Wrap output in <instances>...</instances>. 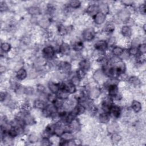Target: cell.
Returning <instances> with one entry per match:
<instances>
[{"mask_svg": "<svg viewBox=\"0 0 146 146\" xmlns=\"http://www.w3.org/2000/svg\"><path fill=\"white\" fill-rule=\"evenodd\" d=\"M36 91L40 94H46V87L42 83H38L36 85Z\"/></svg>", "mask_w": 146, "mask_h": 146, "instance_id": "obj_41", "label": "cell"}, {"mask_svg": "<svg viewBox=\"0 0 146 146\" xmlns=\"http://www.w3.org/2000/svg\"><path fill=\"white\" fill-rule=\"evenodd\" d=\"M8 97H9V94L6 91H1L0 100L1 103H4Z\"/></svg>", "mask_w": 146, "mask_h": 146, "instance_id": "obj_48", "label": "cell"}, {"mask_svg": "<svg viewBox=\"0 0 146 146\" xmlns=\"http://www.w3.org/2000/svg\"><path fill=\"white\" fill-rule=\"evenodd\" d=\"M75 75L82 81L85 79V78H86L87 71L78 67V68L76 70Z\"/></svg>", "mask_w": 146, "mask_h": 146, "instance_id": "obj_37", "label": "cell"}, {"mask_svg": "<svg viewBox=\"0 0 146 146\" xmlns=\"http://www.w3.org/2000/svg\"><path fill=\"white\" fill-rule=\"evenodd\" d=\"M47 101V100H45L44 99H42L40 98L35 99L33 102V107L37 110L42 111L48 104Z\"/></svg>", "mask_w": 146, "mask_h": 146, "instance_id": "obj_14", "label": "cell"}, {"mask_svg": "<svg viewBox=\"0 0 146 146\" xmlns=\"http://www.w3.org/2000/svg\"><path fill=\"white\" fill-rule=\"evenodd\" d=\"M124 50H125V48H124L123 47H122L120 46L115 45L113 47H112L111 52L113 56L120 58V56L123 53Z\"/></svg>", "mask_w": 146, "mask_h": 146, "instance_id": "obj_29", "label": "cell"}, {"mask_svg": "<svg viewBox=\"0 0 146 146\" xmlns=\"http://www.w3.org/2000/svg\"><path fill=\"white\" fill-rule=\"evenodd\" d=\"M62 90H66L70 95L75 94V93L77 92V87L74 85L72 83H71L69 80L67 82H64V87Z\"/></svg>", "mask_w": 146, "mask_h": 146, "instance_id": "obj_25", "label": "cell"}, {"mask_svg": "<svg viewBox=\"0 0 146 146\" xmlns=\"http://www.w3.org/2000/svg\"><path fill=\"white\" fill-rule=\"evenodd\" d=\"M68 7L73 10H78L82 6V2L79 0H72L70 1L67 4H66Z\"/></svg>", "mask_w": 146, "mask_h": 146, "instance_id": "obj_33", "label": "cell"}, {"mask_svg": "<svg viewBox=\"0 0 146 146\" xmlns=\"http://www.w3.org/2000/svg\"><path fill=\"white\" fill-rule=\"evenodd\" d=\"M68 124L72 132H78L80 130L81 123L80 120L77 117H75V119H74Z\"/></svg>", "mask_w": 146, "mask_h": 146, "instance_id": "obj_27", "label": "cell"}, {"mask_svg": "<svg viewBox=\"0 0 146 146\" xmlns=\"http://www.w3.org/2000/svg\"><path fill=\"white\" fill-rule=\"evenodd\" d=\"M111 117H112L115 119H119L122 115V109L120 106L118 104L113 103V104L111 107L110 112Z\"/></svg>", "mask_w": 146, "mask_h": 146, "instance_id": "obj_12", "label": "cell"}, {"mask_svg": "<svg viewBox=\"0 0 146 146\" xmlns=\"http://www.w3.org/2000/svg\"><path fill=\"white\" fill-rule=\"evenodd\" d=\"M119 125L116 122H112L110 124H109L107 128V132L111 134L114 132H119Z\"/></svg>", "mask_w": 146, "mask_h": 146, "instance_id": "obj_34", "label": "cell"}, {"mask_svg": "<svg viewBox=\"0 0 146 146\" xmlns=\"http://www.w3.org/2000/svg\"><path fill=\"white\" fill-rule=\"evenodd\" d=\"M127 50V51H128L130 57L131 56H132V57H136V56H137L139 54L137 47L130 46Z\"/></svg>", "mask_w": 146, "mask_h": 146, "instance_id": "obj_39", "label": "cell"}, {"mask_svg": "<svg viewBox=\"0 0 146 146\" xmlns=\"http://www.w3.org/2000/svg\"><path fill=\"white\" fill-rule=\"evenodd\" d=\"M105 88L107 90V96L112 98L113 100L120 94L119 92V88L118 84H116V83L110 84L108 86H107Z\"/></svg>", "mask_w": 146, "mask_h": 146, "instance_id": "obj_3", "label": "cell"}, {"mask_svg": "<svg viewBox=\"0 0 146 146\" xmlns=\"http://www.w3.org/2000/svg\"><path fill=\"white\" fill-rule=\"evenodd\" d=\"M114 102L112 98H111L109 96H107L104 99L102 100L101 103V110H102V112L109 113L111 107L113 104Z\"/></svg>", "mask_w": 146, "mask_h": 146, "instance_id": "obj_8", "label": "cell"}, {"mask_svg": "<svg viewBox=\"0 0 146 146\" xmlns=\"http://www.w3.org/2000/svg\"><path fill=\"white\" fill-rule=\"evenodd\" d=\"M33 106L31 104L30 102H23L19 106V111L23 113H29L32 110Z\"/></svg>", "mask_w": 146, "mask_h": 146, "instance_id": "obj_30", "label": "cell"}, {"mask_svg": "<svg viewBox=\"0 0 146 146\" xmlns=\"http://www.w3.org/2000/svg\"><path fill=\"white\" fill-rule=\"evenodd\" d=\"M69 81L72 83L74 85H75V86H76L77 87L78 86H79L80 83H81V80L75 75L73 76H72L71 78V79L69 80Z\"/></svg>", "mask_w": 146, "mask_h": 146, "instance_id": "obj_44", "label": "cell"}, {"mask_svg": "<svg viewBox=\"0 0 146 146\" xmlns=\"http://www.w3.org/2000/svg\"><path fill=\"white\" fill-rule=\"evenodd\" d=\"M137 10L140 14L144 15L145 14V2L141 3L137 7Z\"/></svg>", "mask_w": 146, "mask_h": 146, "instance_id": "obj_47", "label": "cell"}, {"mask_svg": "<svg viewBox=\"0 0 146 146\" xmlns=\"http://www.w3.org/2000/svg\"><path fill=\"white\" fill-rule=\"evenodd\" d=\"M117 19L120 21L123 22L124 23H125L131 17V13L130 10L126 7L121 9L119 10L116 14Z\"/></svg>", "mask_w": 146, "mask_h": 146, "instance_id": "obj_5", "label": "cell"}, {"mask_svg": "<svg viewBox=\"0 0 146 146\" xmlns=\"http://www.w3.org/2000/svg\"><path fill=\"white\" fill-rule=\"evenodd\" d=\"M108 47L109 46L107 40L104 39H99L94 44V50L102 52H106Z\"/></svg>", "mask_w": 146, "mask_h": 146, "instance_id": "obj_6", "label": "cell"}, {"mask_svg": "<svg viewBox=\"0 0 146 146\" xmlns=\"http://www.w3.org/2000/svg\"><path fill=\"white\" fill-rule=\"evenodd\" d=\"M71 48L74 52H80L83 50L84 48V42L81 39H75L73 43H71Z\"/></svg>", "mask_w": 146, "mask_h": 146, "instance_id": "obj_13", "label": "cell"}, {"mask_svg": "<svg viewBox=\"0 0 146 146\" xmlns=\"http://www.w3.org/2000/svg\"><path fill=\"white\" fill-rule=\"evenodd\" d=\"M12 49V45L10 43L7 42H2L1 44V50L3 54H7L11 51Z\"/></svg>", "mask_w": 146, "mask_h": 146, "instance_id": "obj_32", "label": "cell"}, {"mask_svg": "<svg viewBox=\"0 0 146 146\" xmlns=\"http://www.w3.org/2000/svg\"><path fill=\"white\" fill-rule=\"evenodd\" d=\"M57 68L59 72L66 75H69L72 70V64L70 62L66 60L59 61L58 63Z\"/></svg>", "mask_w": 146, "mask_h": 146, "instance_id": "obj_4", "label": "cell"}, {"mask_svg": "<svg viewBox=\"0 0 146 146\" xmlns=\"http://www.w3.org/2000/svg\"><path fill=\"white\" fill-rule=\"evenodd\" d=\"M120 33L124 39H129L132 35L133 31L131 26L124 25L121 27Z\"/></svg>", "mask_w": 146, "mask_h": 146, "instance_id": "obj_15", "label": "cell"}, {"mask_svg": "<svg viewBox=\"0 0 146 146\" xmlns=\"http://www.w3.org/2000/svg\"><path fill=\"white\" fill-rule=\"evenodd\" d=\"M27 13L31 17H36L42 14V9L38 6L32 5L27 8Z\"/></svg>", "mask_w": 146, "mask_h": 146, "instance_id": "obj_20", "label": "cell"}, {"mask_svg": "<svg viewBox=\"0 0 146 146\" xmlns=\"http://www.w3.org/2000/svg\"><path fill=\"white\" fill-rule=\"evenodd\" d=\"M99 11L108 15L110 14V7L108 3L106 2H101L98 3Z\"/></svg>", "mask_w": 146, "mask_h": 146, "instance_id": "obj_28", "label": "cell"}, {"mask_svg": "<svg viewBox=\"0 0 146 146\" xmlns=\"http://www.w3.org/2000/svg\"><path fill=\"white\" fill-rule=\"evenodd\" d=\"M92 22L96 25L100 26L104 24L107 19V15L101 12H98L92 17Z\"/></svg>", "mask_w": 146, "mask_h": 146, "instance_id": "obj_11", "label": "cell"}, {"mask_svg": "<svg viewBox=\"0 0 146 146\" xmlns=\"http://www.w3.org/2000/svg\"><path fill=\"white\" fill-rule=\"evenodd\" d=\"M40 145H50L52 144V142L50 137L42 136L40 139Z\"/></svg>", "mask_w": 146, "mask_h": 146, "instance_id": "obj_43", "label": "cell"}, {"mask_svg": "<svg viewBox=\"0 0 146 146\" xmlns=\"http://www.w3.org/2000/svg\"><path fill=\"white\" fill-rule=\"evenodd\" d=\"M14 76L18 80L22 81L27 78L28 72L24 67H22L15 71Z\"/></svg>", "mask_w": 146, "mask_h": 146, "instance_id": "obj_16", "label": "cell"}, {"mask_svg": "<svg viewBox=\"0 0 146 146\" xmlns=\"http://www.w3.org/2000/svg\"><path fill=\"white\" fill-rule=\"evenodd\" d=\"M91 67V63L90 60L86 58H82L78 63V67L86 71H88Z\"/></svg>", "mask_w": 146, "mask_h": 146, "instance_id": "obj_23", "label": "cell"}, {"mask_svg": "<svg viewBox=\"0 0 146 146\" xmlns=\"http://www.w3.org/2000/svg\"><path fill=\"white\" fill-rule=\"evenodd\" d=\"M9 9V6L7 3H6V2L5 1H1L0 2V10H1V12H6Z\"/></svg>", "mask_w": 146, "mask_h": 146, "instance_id": "obj_45", "label": "cell"}, {"mask_svg": "<svg viewBox=\"0 0 146 146\" xmlns=\"http://www.w3.org/2000/svg\"><path fill=\"white\" fill-rule=\"evenodd\" d=\"M105 77H106V76L104 74L102 68L96 69L94 72V74L92 75V78H93L94 82L98 84L102 83L103 84V83L105 82Z\"/></svg>", "mask_w": 146, "mask_h": 146, "instance_id": "obj_10", "label": "cell"}, {"mask_svg": "<svg viewBox=\"0 0 146 146\" xmlns=\"http://www.w3.org/2000/svg\"><path fill=\"white\" fill-rule=\"evenodd\" d=\"M70 94L64 90H59L56 94V96L58 98L63 100H66L69 99Z\"/></svg>", "mask_w": 146, "mask_h": 146, "instance_id": "obj_35", "label": "cell"}, {"mask_svg": "<svg viewBox=\"0 0 146 146\" xmlns=\"http://www.w3.org/2000/svg\"><path fill=\"white\" fill-rule=\"evenodd\" d=\"M127 82L133 87H139L142 85V81L141 79L136 76V75H131L129 76Z\"/></svg>", "mask_w": 146, "mask_h": 146, "instance_id": "obj_18", "label": "cell"}, {"mask_svg": "<svg viewBox=\"0 0 146 146\" xmlns=\"http://www.w3.org/2000/svg\"><path fill=\"white\" fill-rule=\"evenodd\" d=\"M39 140V138L38 136V135L35 133V132H31L30 133L27 137V140L29 143H31V144H34L36 142H38Z\"/></svg>", "mask_w": 146, "mask_h": 146, "instance_id": "obj_38", "label": "cell"}, {"mask_svg": "<svg viewBox=\"0 0 146 146\" xmlns=\"http://www.w3.org/2000/svg\"><path fill=\"white\" fill-rule=\"evenodd\" d=\"M96 31L92 27L86 28L82 33V40L86 42L92 41L96 37Z\"/></svg>", "mask_w": 146, "mask_h": 146, "instance_id": "obj_2", "label": "cell"}, {"mask_svg": "<svg viewBox=\"0 0 146 146\" xmlns=\"http://www.w3.org/2000/svg\"><path fill=\"white\" fill-rule=\"evenodd\" d=\"M35 94V89L32 86L24 87V94L30 96H33Z\"/></svg>", "mask_w": 146, "mask_h": 146, "instance_id": "obj_40", "label": "cell"}, {"mask_svg": "<svg viewBox=\"0 0 146 146\" xmlns=\"http://www.w3.org/2000/svg\"><path fill=\"white\" fill-rule=\"evenodd\" d=\"M71 47L70 44L67 42H62L58 46V52L59 54L62 56H68L71 54Z\"/></svg>", "mask_w": 146, "mask_h": 146, "instance_id": "obj_7", "label": "cell"}, {"mask_svg": "<svg viewBox=\"0 0 146 146\" xmlns=\"http://www.w3.org/2000/svg\"><path fill=\"white\" fill-rule=\"evenodd\" d=\"M102 90L99 87L94 86L91 87L88 90V98L94 101L96 100L101 95Z\"/></svg>", "mask_w": 146, "mask_h": 146, "instance_id": "obj_9", "label": "cell"}, {"mask_svg": "<svg viewBox=\"0 0 146 146\" xmlns=\"http://www.w3.org/2000/svg\"><path fill=\"white\" fill-rule=\"evenodd\" d=\"M111 141L113 144H117L122 140V136L119 132H114L111 134Z\"/></svg>", "mask_w": 146, "mask_h": 146, "instance_id": "obj_36", "label": "cell"}, {"mask_svg": "<svg viewBox=\"0 0 146 146\" xmlns=\"http://www.w3.org/2000/svg\"><path fill=\"white\" fill-rule=\"evenodd\" d=\"M130 108L133 111V112L136 113H138L141 111L143 108V106L141 103L140 101L134 99V100H132V102H131Z\"/></svg>", "mask_w": 146, "mask_h": 146, "instance_id": "obj_22", "label": "cell"}, {"mask_svg": "<svg viewBox=\"0 0 146 146\" xmlns=\"http://www.w3.org/2000/svg\"><path fill=\"white\" fill-rule=\"evenodd\" d=\"M6 71V67L3 66V65H1L0 67V72L1 75H2L3 74H4L5 72Z\"/></svg>", "mask_w": 146, "mask_h": 146, "instance_id": "obj_49", "label": "cell"}, {"mask_svg": "<svg viewBox=\"0 0 146 146\" xmlns=\"http://www.w3.org/2000/svg\"><path fill=\"white\" fill-rule=\"evenodd\" d=\"M86 14L91 17H92L96 13L99 12L98 3H91L90 4L85 10Z\"/></svg>", "mask_w": 146, "mask_h": 146, "instance_id": "obj_17", "label": "cell"}, {"mask_svg": "<svg viewBox=\"0 0 146 146\" xmlns=\"http://www.w3.org/2000/svg\"><path fill=\"white\" fill-rule=\"evenodd\" d=\"M121 5L125 6V7H133L135 3L132 1H120Z\"/></svg>", "mask_w": 146, "mask_h": 146, "instance_id": "obj_46", "label": "cell"}, {"mask_svg": "<svg viewBox=\"0 0 146 146\" xmlns=\"http://www.w3.org/2000/svg\"><path fill=\"white\" fill-rule=\"evenodd\" d=\"M138 51L139 54L140 55H145L146 52V44L144 42L140 43L137 46Z\"/></svg>", "mask_w": 146, "mask_h": 146, "instance_id": "obj_42", "label": "cell"}, {"mask_svg": "<svg viewBox=\"0 0 146 146\" xmlns=\"http://www.w3.org/2000/svg\"><path fill=\"white\" fill-rule=\"evenodd\" d=\"M59 137L60 139H61L62 140L68 143L72 140L75 138L74 132L71 131H64V132Z\"/></svg>", "mask_w": 146, "mask_h": 146, "instance_id": "obj_31", "label": "cell"}, {"mask_svg": "<svg viewBox=\"0 0 146 146\" xmlns=\"http://www.w3.org/2000/svg\"><path fill=\"white\" fill-rule=\"evenodd\" d=\"M47 88L50 92L56 94L60 89L59 82H56L53 80H50L47 83Z\"/></svg>", "mask_w": 146, "mask_h": 146, "instance_id": "obj_24", "label": "cell"}, {"mask_svg": "<svg viewBox=\"0 0 146 146\" xmlns=\"http://www.w3.org/2000/svg\"><path fill=\"white\" fill-rule=\"evenodd\" d=\"M22 113V117L23 119L25 125L30 126V125H33L36 123V120L34 117V116L29 113Z\"/></svg>", "mask_w": 146, "mask_h": 146, "instance_id": "obj_19", "label": "cell"}, {"mask_svg": "<svg viewBox=\"0 0 146 146\" xmlns=\"http://www.w3.org/2000/svg\"><path fill=\"white\" fill-rule=\"evenodd\" d=\"M115 30V25L111 21L107 22L105 24L103 29V32H104L106 34L108 35L112 34L114 33Z\"/></svg>", "mask_w": 146, "mask_h": 146, "instance_id": "obj_21", "label": "cell"}, {"mask_svg": "<svg viewBox=\"0 0 146 146\" xmlns=\"http://www.w3.org/2000/svg\"><path fill=\"white\" fill-rule=\"evenodd\" d=\"M98 120L99 123L103 124H107L111 120V116L109 113L102 112L98 115Z\"/></svg>", "mask_w": 146, "mask_h": 146, "instance_id": "obj_26", "label": "cell"}, {"mask_svg": "<svg viewBox=\"0 0 146 146\" xmlns=\"http://www.w3.org/2000/svg\"><path fill=\"white\" fill-rule=\"evenodd\" d=\"M42 54L47 60L54 59L56 54V50L55 47L52 44L45 46L42 50Z\"/></svg>", "mask_w": 146, "mask_h": 146, "instance_id": "obj_1", "label": "cell"}]
</instances>
